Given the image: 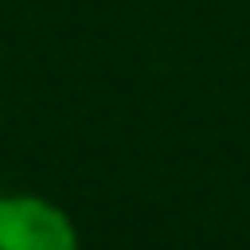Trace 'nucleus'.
I'll list each match as a JSON object with an SVG mask.
<instances>
[{
	"label": "nucleus",
	"mask_w": 250,
	"mask_h": 250,
	"mask_svg": "<svg viewBox=\"0 0 250 250\" xmlns=\"http://www.w3.org/2000/svg\"><path fill=\"white\" fill-rule=\"evenodd\" d=\"M0 250H78V230L43 195H0Z\"/></svg>",
	"instance_id": "nucleus-1"
}]
</instances>
